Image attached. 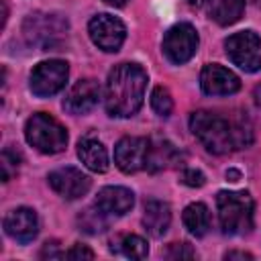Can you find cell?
<instances>
[{
    "mask_svg": "<svg viewBox=\"0 0 261 261\" xmlns=\"http://www.w3.org/2000/svg\"><path fill=\"white\" fill-rule=\"evenodd\" d=\"M190 128L196 139L214 155H224L234 149H245L253 143V126L245 116L224 118L220 114L198 110L190 116Z\"/></svg>",
    "mask_w": 261,
    "mask_h": 261,
    "instance_id": "1",
    "label": "cell"
},
{
    "mask_svg": "<svg viewBox=\"0 0 261 261\" xmlns=\"http://www.w3.org/2000/svg\"><path fill=\"white\" fill-rule=\"evenodd\" d=\"M147 86V73L137 63H120L108 73L106 92H104V104L110 116L128 118L133 116L145 96Z\"/></svg>",
    "mask_w": 261,
    "mask_h": 261,
    "instance_id": "2",
    "label": "cell"
},
{
    "mask_svg": "<svg viewBox=\"0 0 261 261\" xmlns=\"http://www.w3.org/2000/svg\"><path fill=\"white\" fill-rule=\"evenodd\" d=\"M216 206L224 234H245L253 228V198L249 192H218Z\"/></svg>",
    "mask_w": 261,
    "mask_h": 261,
    "instance_id": "3",
    "label": "cell"
},
{
    "mask_svg": "<svg viewBox=\"0 0 261 261\" xmlns=\"http://www.w3.org/2000/svg\"><path fill=\"white\" fill-rule=\"evenodd\" d=\"M27 143L33 145L37 151L53 155L65 149L67 145V130L49 114L37 112L24 124Z\"/></svg>",
    "mask_w": 261,
    "mask_h": 261,
    "instance_id": "4",
    "label": "cell"
},
{
    "mask_svg": "<svg viewBox=\"0 0 261 261\" xmlns=\"http://www.w3.org/2000/svg\"><path fill=\"white\" fill-rule=\"evenodd\" d=\"M67 27L69 24L61 14L35 12V14H29L24 18L22 35L31 45H39V47H43V51H47L61 41Z\"/></svg>",
    "mask_w": 261,
    "mask_h": 261,
    "instance_id": "5",
    "label": "cell"
},
{
    "mask_svg": "<svg viewBox=\"0 0 261 261\" xmlns=\"http://www.w3.org/2000/svg\"><path fill=\"white\" fill-rule=\"evenodd\" d=\"M228 59L243 71L253 73L261 69V39L253 31H241L224 41Z\"/></svg>",
    "mask_w": 261,
    "mask_h": 261,
    "instance_id": "6",
    "label": "cell"
},
{
    "mask_svg": "<svg viewBox=\"0 0 261 261\" xmlns=\"http://www.w3.org/2000/svg\"><path fill=\"white\" fill-rule=\"evenodd\" d=\"M67 63L61 59H49V61H41L35 65V69L31 71V90L35 96L39 98H47L57 94L65 82H67Z\"/></svg>",
    "mask_w": 261,
    "mask_h": 261,
    "instance_id": "7",
    "label": "cell"
},
{
    "mask_svg": "<svg viewBox=\"0 0 261 261\" xmlns=\"http://www.w3.org/2000/svg\"><path fill=\"white\" fill-rule=\"evenodd\" d=\"M198 49V33L192 24L179 22L171 27L163 37V53L171 63H186L194 57Z\"/></svg>",
    "mask_w": 261,
    "mask_h": 261,
    "instance_id": "8",
    "label": "cell"
},
{
    "mask_svg": "<svg viewBox=\"0 0 261 261\" xmlns=\"http://www.w3.org/2000/svg\"><path fill=\"white\" fill-rule=\"evenodd\" d=\"M90 39L102 51H118L126 37V27L112 14H96L88 24Z\"/></svg>",
    "mask_w": 261,
    "mask_h": 261,
    "instance_id": "9",
    "label": "cell"
},
{
    "mask_svg": "<svg viewBox=\"0 0 261 261\" xmlns=\"http://www.w3.org/2000/svg\"><path fill=\"white\" fill-rule=\"evenodd\" d=\"M151 141L143 137H124L114 147V163L124 173L141 171L149 165Z\"/></svg>",
    "mask_w": 261,
    "mask_h": 261,
    "instance_id": "10",
    "label": "cell"
},
{
    "mask_svg": "<svg viewBox=\"0 0 261 261\" xmlns=\"http://www.w3.org/2000/svg\"><path fill=\"white\" fill-rule=\"evenodd\" d=\"M49 186L65 200H77L90 190V177L75 167H59L49 173Z\"/></svg>",
    "mask_w": 261,
    "mask_h": 261,
    "instance_id": "11",
    "label": "cell"
},
{
    "mask_svg": "<svg viewBox=\"0 0 261 261\" xmlns=\"http://www.w3.org/2000/svg\"><path fill=\"white\" fill-rule=\"evenodd\" d=\"M200 86H202L204 94H208V96H230V94L239 92L241 80L230 69L218 65V63H210L200 73Z\"/></svg>",
    "mask_w": 261,
    "mask_h": 261,
    "instance_id": "12",
    "label": "cell"
},
{
    "mask_svg": "<svg viewBox=\"0 0 261 261\" xmlns=\"http://www.w3.org/2000/svg\"><path fill=\"white\" fill-rule=\"evenodd\" d=\"M100 98H102V90L96 80H80L67 92L63 100V108L71 114H86L98 106Z\"/></svg>",
    "mask_w": 261,
    "mask_h": 261,
    "instance_id": "13",
    "label": "cell"
},
{
    "mask_svg": "<svg viewBox=\"0 0 261 261\" xmlns=\"http://www.w3.org/2000/svg\"><path fill=\"white\" fill-rule=\"evenodd\" d=\"M4 230L16 243H22V245L31 243L39 232L37 212L33 208H27V206L8 212L6 218H4Z\"/></svg>",
    "mask_w": 261,
    "mask_h": 261,
    "instance_id": "14",
    "label": "cell"
},
{
    "mask_svg": "<svg viewBox=\"0 0 261 261\" xmlns=\"http://www.w3.org/2000/svg\"><path fill=\"white\" fill-rule=\"evenodd\" d=\"M135 204V196L130 190L122 186H108L102 188L96 196V206L106 214V216H122L126 214Z\"/></svg>",
    "mask_w": 261,
    "mask_h": 261,
    "instance_id": "15",
    "label": "cell"
},
{
    "mask_svg": "<svg viewBox=\"0 0 261 261\" xmlns=\"http://www.w3.org/2000/svg\"><path fill=\"white\" fill-rule=\"evenodd\" d=\"M171 224V210H169V204L167 202H161V200H149L145 204V212H143V226L145 230L159 239L167 232Z\"/></svg>",
    "mask_w": 261,
    "mask_h": 261,
    "instance_id": "16",
    "label": "cell"
},
{
    "mask_svg": "<svg viewBox=\"0 0 261 261\" xmlns=\"http://www.w3.org/2000/svg\"><path fill=\"white\" fill-rule=\"evenodd\" d=\"M77 157L82 159V163L96 171V173H104L108 169V151L106 147L94 139V137H84L80 143H77Z\"/></svg>",
    "mask_w": 261,
    "mask_h": 261,
    "instance_id": "17",
    "label": "cell"
},
{
    "mask_svg": "<svg viewBox=\"0 0 261 261\" xmlns=\"http://www.w3.org/2000/svg\"><path fill=\"white\" fill-rule=\"evenodd\" d=\"M245 12V0H208V14L218 24H234Z\"/></svg>",
    "mask_w": 261,
    "mask_h": 261,
    "instance_id": "18",
    "label": "cell"
},
{
    "mask_svg": "<svg viewBox=\"0 0 261 261\" xmlns=\"http://www.w3.org/2000/svg\"><path fill=\"white\" fill-rule=\"evenodd\" d=\"M181 220H184V226L188 228V232L194 237H204L210 228V212L202 202H194V204L186 206Z\"/></svg>",
    "mask_w": 261,
    "mask_h": 261,
    "instance_id": "19",
    "label": "cell"
},
{
    "mask_svg": "<svg viewBox=\"0 0 261 261\" xmlns=\"http://www.w3.org/2000/svg\"><path fill=\"white\" fill-rule=\"evenodd\" d=\"M175 159H177V151L173 149L171 143H167V141H159L157 145L151 143V153H149L147 169H163V167L171 165Z\"/></svg>",
    "mask_w": 261,
    "mask_h": 261,
    "instance_id": "20",
    "label": "cell"
},
{
    "mask_svg": "<svg viewBox=\"0 0 261 261\" xmlns=\"http://www.w3.org/2000/svg\"><path fill=\"white\" fill-rule=\"evenodd\" d=\"M120 251L124 257L128 259H145L149 255V247H147V241L141 239L139 234H128L120 241Z\"/></svg>",
    "mask_w": 261,
    "mask_h": 261,
    "instance_id": "21",
    "label": "cell"
},
{
    "mask_svg": "<svg viewBox=\"0 0 261 261\" xmlns=\"http://www.w3.org/2000/svg\"><path fill=\"white\" fill-rule=\"evenodd\" d=\"M151 108L155 110V114H159L163 118L171 114V110H173V98H171V94H169L167 88L157 86L151 92Z\"/></svg>",
    "mask_w": 261,
    "mask_h": 261,
    "instance_id": "22",
    "label": "cell"
},
{
    "mask_svg": "<svg viewBox=\"0 0 261 261\" xmlns=\"http://www.w3.org/2000/svg\"><path fill=\"white\" fill-rule=\"evenodd\" d=\"M104 212L96 206V210H84L82 216H80V226L86 230V232H102L106 228V220H104Z\"/></svg>",
    "mask_w": 261,
    "mask_h": 261,
    "instance_id": "23",
    "label": "cell"
},
{
    "mask_svg": "<svg viewBox=\"0 0 261 261\" xmlns=\"http://www.w3.org/2000/svg\"><path fill=\"white\" fill-rule=\"evenodd\" d=\"M18 161H20L18 153H14L12 149H4V153H2V179L4 181H8L12 177V173H16Z\"/></svg>",
    "mask_w": 261,
    "mask_h": 261,
    "instance_id": "24",
    "label": "cell"
},
{
    "mask_svg": "<svg viewBox=\"0 0 261 261\" xmlns=\"http://www.w3.org/2000/svg\"><path fill=\"white\" fill-rule=\"evenodd\" d=\"M179 179H181L186 186H192V188H200V186H204V184H206L204 173H202L200 169H192V167L184 169V171H181V175H179Z\"/></svg>",
    "mask_w": 261,
    "mask_h": 261,
    "instance_id": "25",
    "label": "cell"
},
{
    "mask_svg": "<svg viewBox=\"0 0 261 261\" xmlns=\"http://www.w3.org/2000/svg\"><path fill=\"white\" fill-rule=\"evenodd\" d=\"M196 253L192 251V247L188 245V243H173L167 251H165V257H169V259H192Z\"/></svg>",
    "mask_w": 261,
    "mask_h": 261,
    "instance_id": "26",
    "label": "cell"
},
{
    "mask_svg": "<svg viewBox=\"0 0 261 261\" xmlns=\"http://www.w3.org/2000/svg\"><path fill=\"white\" fill-rule=\"evenodd\" d=\"M65 257L67 259H71V261H82V259H94V251L92 249H88L86 245H73L67 253H65Z\"/></svg>",
    "mask_w": 261,
    "mask_h": 261,
    "instance_id": "27",
    "label": "cell"
},
{
    "mask_svg": "<svg viewBox=\"0 0 261 261\" xmlns=\"http://www.w3.org/2000/svg\"><path fill=\"white\" fill-rule=\"evenodd\" d=\"M61 253L57 251V243L55 241H51V243H45V247H43V251H41V257H59Z\"/></svg>",
    "mask_w": 261,
    "mask_h": 261,
    "instance_id": "28",
    "label": "cell"
},
{
    "mask_svg": "<svg viewBox=\"0 0 261 261\" xmlns=\"http://www.w3.org/2000/svg\"><path fill=\"white\" fill-rule=\"evenodd\" d=\"M224 259H253L251 253H245V251H228L224 255Z\"/></svg>",
    "mask_w": 261,
    "mask_h": 261,
    "instance_id": "29",
    "label": "cell"
},
{
    "mask_svg": "<svg viewBox=\"0 0 261 261\" xmlns=\"http://www.w3.org/2000/svg\"><path fill=\"white\" fill-rule=\"evenodd\" d=\"M106 4H110V6H124L126 4V0H104Z\"/></svg>",
    "mask_w": 261,
    "mask_h": 261,
    "instance_id": "30",
    "label": "cell"
},
{
    "mask_svg": "<svg viewBox=\"0 0 261 261\" xmlns=\"http://www.w3.org/2000/svg\"><path fill=\"white\" fill-rule=\"evenodd\" d=\"M255 102H257V104L261 106V84H259V86L255 88Z\"/></svg>",
    "mask_w": 261,
    "mask_h": 261,
    "instance_id": "31",
    "label": "cell"
},
{
    "mask_svg": "<svg viewBox=\"0 0 261 261\" xmlns=\"http://www.w3.org/2000/svg\"><path fill=\"white\" fill-rule=\"evenodd\" d=\"M239 175H241L239 171H232V169H230V171H226V177H232L230 181H237V179H239Z\"/></svg>",
    "mask_w": 261,
    "mask_h": 261,
    "instance_id": "32",
    "label": "cell"
},
{
    "mask_svg": "<svg viewBox=\"0 0 261 261\" xmlns=\"http://www.w3.org/2000/svg\"><path fill=\"white\" fill-rule=\"evenodd\" d=\"M192 4H196V6H200V4H208V0H190Z\"/></svg>",
    "mask_w": 261,
    "mask_h": 261,
    "instance_id": "33",
    "label": "cell"
}]
</instances>
